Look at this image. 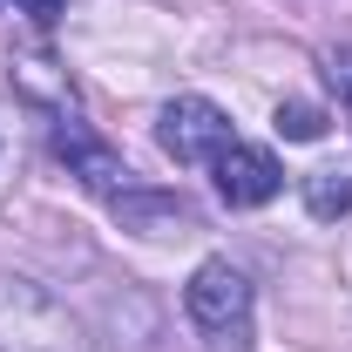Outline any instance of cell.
Masks as SVG:
<instances>
[{
    "label": "cell",
    "mask_w": 352,
    "mask_h": 352,
    "mask_svg": "<svg viewBox=\"0 0 352 352\" xmlns=\"http://www.w3.org/2000/svg\"><path fill=\"white\" fill-rule=\"evenodd\" d=\"M183 311L210 332V339H230V346H251V278L230 258H204L183 285Z\"/></svg>",
    "instance_id": "obj_1"
},
{
    "label": "cell",
    "mask_w": 352,
    "mask_h": 352,
    "mask_svg": "<svg viewBox=\"0 0 352 352\" xmlns=\"http://www.w3.org/2000/svg\"><path fill=\"white\" fill-rule=\"evenodd\" d=\"M156 142L170 149L176 163H217L237 135H230V116H223L217 102H204V95H176L170 109L156 116Z\"/></svg>",
    "instance_id": "obj_2"
},
{
    "label": "cell",
    "mask_w": 352,
    "mask_h": 352,
    "mask_svg": "<svg viewBox=\"0 0 352 352\" xmlns=\"http://www.w3.org/2000/svg\"><path fill=\"white\" fill-rule=\"evenodd\" d=\"M47 142H54V156L68 163V176H82L95 197H122V190H129V163H122L95 129H82L75 116H54Z\"/></svg>",
    "instance_id": "obj_3"
},
{
    "label": "cell",
    "mask_w": 352,
    "mask_h": 352,
    "mask_svg": "<svg viewBox=\"0 0 352 352\" xmlns=\"http://www.w3.org/2000/svg\"><path fill=\"white\" fill-rule=\"evenodd\" d=\"M210 170H217V197L230 210H258V204H271V197L285 190L278 156H271V149H251V142H230Z\"/></svg>",
    "instance_id": "obj_4"
},
{
    "label": "cell",
    "mask_w": 352,
    "mask_h": 352,
    "mask_svg": "<svg viewBox=\"0 0 352 352\" xmlns=\"http://www.w3.org/2000/svg\"><path fill=\"white\" fill-rule=\"evenodd\" d=\"M116 217L142 230V237H190L197 230V210L183 204V197H142V190H122L116 197Z\"/></svg>",
    "instance_id": "obj_5"
},
{
    "label": "cell",
    "mask_w": 352,
    "mask_h": 352,
    "mask_svg": "<svg viewBox=\"0 0 352 352\" xmlns=\"http://www.w3.org/2000/svg\"><path fill=\"white\" fill-rule=\"evenodd\" d=\"M305 210H311L318 223H339V217L352 210V176H346V170H311V176H305Z\"/></svg>",
    "instance_id": "obj_6"
},
{
    "label": "cell",
    "mask_w": 352,
    "mask_h": 352,
    "mask_svg": "<svg viewBox=\"0 0 352 352\" xmlns=\"http://www.w3.org/2000/svg\"><path fill=\"white\" fill-rule=\"evenodd\" d=\"M14 82H21V95H34V102H54L61 116H68V102H75V95H68V75H54L47 54H21V61H14Z\"/></svg>",
    "instance_id": "obj_7"
},
{
    "label": "cell",
    "mask_w": 352,
    "mask_h": 352,
    "mask_svg": "<svg viewBox=\"0 0 352 352\" xmlns=\"http://www.w3.org/2000/svg\"><path fill=\"white\" fill-rule=\"evenodd\" d=\"M278 135H285V142H318V135H325V109H311V102H278Z\"/></svg>",
    "instance_id": "obj_8"
},
{
    "label": "cell",
    "mask_w": 352,
    "mask_h": 352,
    "mask_svg": "<svg viewBox=\"0 0 352 352\" xmlns=\"http://www.w3.org/2000/svg\"><path fill=\"white\" fill-rule=\"evenodd\" d=\"M325 75H332V88H339V109L352 116V47H339V54L325 61Z\"/></svg>",
    "instance_id": "obj_9"
},
{
    "label": "cell",
    "mask_w": 352,
    "mask_h": 352,
    "mask_svg": "<svg viewBox=\"0 0 352 352\" xmlns=\"http://www.w3.org/2000/svg\"><path fill=\"white\" fill-rule=\"evenodd\" d=\"M61 7H68V0H14V14H28L34 28H54V21H61Z\"/></svg>",
    "instance_id": "obj_10"
},
{
    "label": "cell",
    "mask_w": 352,
    "mask_h": 352,
    "mask_svg": "<svg viewBox=\"0 0 352 352\" xmlns=\"http://www.w3.org/2000/svg\"><path fill=\"white\" fill-rule=\"evenodd\" d=\"M0 7H14V0H0Z\"/></svg>",
    "instance_id": "obj_11"
}]
</instances>
